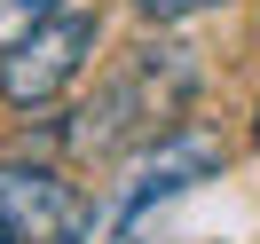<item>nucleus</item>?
Here are the masks:
<instances>
[{
	"label": "nucleus",
	"instance_id": "nucleus-1",
	"mask_svg": "<svg viewBox=\"0 0 260 244\" xmlns=\"http://www.w3.org/2000/svg\"><path fill=\"white\" fill-rule=\"evenodd\" d=\"M197 102V63L181 48H134L126 71H111L95 102L79 118V150H142L158 134H174Z\"/></svg>",
	"mask_w": 260,
	"mask_h": 244
},
{
	"label": "nucleus",
	"instance_id": "nucleus-2",
	"mask_svg": "<svg viewBox=\"0 0 260 244\" xmlns=\"http://www.w3.org/2000/svg\"><path fill=\"white\" fill-rule=\"evenodd\" d=\"M213 173H221V134H205V126H174V134H158V142H142L126 158V181H118V244H134V228H142L166 197L197 189V181H213Z\"/></svg>",
	"mask_w": 260,
	"mask_h": 244
},
{
	"label": "nucleus",
	"instance_id": "nucleus-3",
	"mask_svg": "<svg viewBox=\"0 0 260 244\" xmlns=\"http://www.w3.org/2000/svg\"><path fill=\"white\" fill-rule=\"evenodd\" d=\"M87 55H95V16L87 8H55L16 48H0V95L16 102V111H40V102H55L87 71Z\"/></svg>",
	"mask_w": 260,
	"mask_h": 244
},
{
	"label": "nucleus",
	"instance_id": "nucleus-4",
	"mask_svg": "<svg viewBox=\"0 0 260 244\" xmlns=\"http://www.w3.org/2000/svg\"><path fill=\"white\" fill-rule=\"evenodd\" d=\"M0 221L16 244H79L87 236V197L55 165H0Z\"/></svg>",
	"mask_w": 260,
	"mask_h": 244
},
{
	"label": "nucleus",
	"instance_id": "nucleus-5",
	"mask_svg": "<svg viewBox=\"0 0 260 244\" xmlns=\"http://www.w3.org/2000/svg\"><path fill=\"white\" fill-rule=\"evenodd\" d=\"M55 16V0H0V48H16L32 24H48Z\"/></svg>",
	"mask_w": 260,
	"mask_h": 244
},
{
	"label": "nucleus",
	"instance_id": "nucleus-6",
	"mask_svg": "<svg viewBox=\"0 0 260 244\" xmlns=\"http://www.w3.org/2000/svg\"><path fill=\"white\" fill-rule=\"evenodd\" d=\"M150 24H181V16H205V8H221V0H134Z\"/></svg>",
	"mask_w": 260,
	"mask_h": 244
},
{
	"label": "nucleus",
	"instance_id": "nucleus-7",
	"mask_svg": "<svg viewBox=\"0 0 260 244\" xmlns=\"http://www.w3.org/2000/svg\"><path fill=\"white\" fill-rule=\"evenodd\" d=\"M0 244H16V236H8V221H0Z\"/></svg>",
	"mask_w": 260,
	"mask_h": 244
},
{
	"label": "nucleus",
	"instance_id": "nucleus-8",
	"mask_svg": "<svg viewBox=\"0 0 260 244\" xmlns=\"http://www.w3.org/2000/svg\"><path fill=\"white\" fill-rule=\"evenodd\" d=\"M252 142H260V111H252Z\"/></svg>",
	"mask_w": 260,
	"mask_h": 244
}]
</instances>
